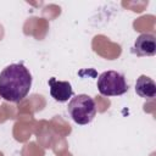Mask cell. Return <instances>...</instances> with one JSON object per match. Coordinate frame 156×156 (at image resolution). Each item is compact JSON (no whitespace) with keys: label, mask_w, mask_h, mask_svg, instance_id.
I'll use <instances>...</instances> for the list:
<instances>
[{"label":"cell","mask_w":156,"mask_h":156,"mask_svg":"<svg viewBox=\"0 0 156 156\" xmlns=\"http://www.w3.org/2000/svg\"><path fill=\"white\" fill-rule=\"evenodd\" d=\"M32 74L23 63H11L0 73V96L9 102H20L29 93Z\"/></svg>","instance_id":"1"},{"label":"cell","mask_w":156,"mask_h":156,"mask_svg":"<svg viewBox=\"0 0 156 156\" xmlns=\"http://www.w3.org/2000/svg\"><path fill=\"white\" fill-rule=\"evenodd\" d=\"M67 111L77 124H89L96 115L95 101L87 94L76 95L74 98H71Z\"/></svg>","instance_id":"2"},{"label":"cell","mask_w":156,"mask_h":156,"mask_svg":"<svg viewBox=\"0 0 156 156\" xmlns=\"http://www.w3.org/2000/svg\"><path fill=\"white\" fill-rule=\"evenodd\" d=\"M98 90L104 96H118L128 91V83L124 76L117 71L102 72L96 82Z\"/></svg>","instance_id":"3"},{"label":"cell","mask_w":156,"mask_h":156,"mask_svg":"<svg viewBox=\"0 0 156 156\" xmlns=\"http://www.w3.org/2000/svg\"><path fill=\"white\" fill-rule=\"evenodd\" d=\"M133 52L136 56H154L156 54L155 35L150 33L140 34L133 45Z\"/></svg>","instance_id":"4"},{"label":"cell","mask_w":156,"mask_h":156,"mask_svg":"<svg viewBox=\"0 0 156 156\" xmlns=\"http://www.w3.org/2000/svg\"><path fill=\"white\" fill-rule=\"evenodd\" d=\"M49 87H50V95L54 98V100L58 102H66L68 99L73 96V89L69 82L66 80H57L56 78L49 79Z\"/></svg>","instance_id":"5"},{"label":"cell","mask_w":156,"mask_h":156,"mask_svg":"<svg viewBox=\"0 0 156 156\" xmlns=\"http://www.w3.org/2000/svg\"><path fill=\"white\" fill-rule=\"evenodd\" d=\"M135 93L144 99H152L156 95V84L147 76H140L135 83Z\"/></svg>","instance_id":"6"}]
</instances>
